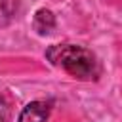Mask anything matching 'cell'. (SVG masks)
I'll list each match as a JSON object with an SVG mask.
<instances>
[{"instance_id": "1", "label": "cell", "mask_w": 122, "mask_h": 122, "mask_svg": "<svg viewBox=\"0 0 122 122\" xmlns=\"http://www.w3.org/2000/svg\"><path fill=\"white\" fill-rule=\"evenodd\" d=\"M46 57L51 65L61 67L65 72L78 80H92L99 76V61L84 46L53 44L46 50Z\"/></svg>"}, {"instance_id": "2", "label": "cell", "mask_w": 122, "mask_h": 122, "mask_svg": "<svg viewBox=\"0 0 122 122\" xmlns=\"http://www.w3.org/2000/svg\"><path fill=\"white\" fill-rule=\"evenodd\" d=\"M50 116V103L46 101H32L25 105L19 114V122H46Z\"/></svg>"}, {"instance_id": "5", "label": "cell", "mask_w": 122, "mask_h": 122, "mask_svg": "<svg viewBox=\"0 0 122 122\" xmlns=\"http://www.w3.org/2000/svg\"><path fill=\"white\" fill-rule=\"evenodd\" d=\"M8 112H10V107H8L6 99L0 97V122H6L8 120Z\"/></svg>"}, {"instance_id": "3", "label": "cell", "mask_w": 122, "mask_h": 122, "mask_svg": "<svg viewBox=\"0 0 122 122\" xmlns=\"http://www.w3.org/2000/svg\"><path fill=\"white\" fill-rule=\"evenodd\" d=\"M32 25H34V30L38 34H50L55 29V17L50 10H38Z\"/></svg>"}, {"instance_id": "4", "label": "cell", "mask_w": 122, "mask_h": 122, "mask_svg": "<svg viewBox=\"0 0 122 122\" xmlns=\"http://www.w3.org/2000/svg\"><path fill=\"white\" fill-rule=\"evenodd\" d=\"M15 10H17V0H0V23L10 21Z\"/></svg>"}]
</instances>
